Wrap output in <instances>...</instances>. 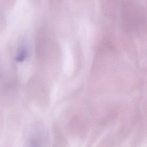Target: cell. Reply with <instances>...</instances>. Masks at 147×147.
Returning <instances> with one entry per match:
<instances>
[{
    "instance_id": "obj_1",
    "label": "cell",
    "mask_w": 147,
    "mask_h": 147,
    "mask_svg": "<svg viewBox=\"0 0 147 147\" xmlns=\"http://www.w3.org/2000/svg\"><path fill=\"white\" fill-rule=\"evenodd\" d=\"M28 49L24 46L20 47L18 50L16 55V60L18 62H22L26 60L28 56Z\"/></svg>"
}]
</instances>
